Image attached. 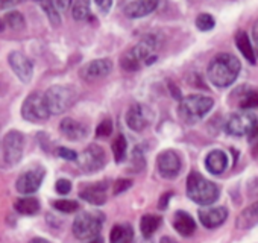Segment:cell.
<instances>
[{"label":"cell","mask_w":258,"mask_h":243,"mask_svg":"<svg viewBox=\"0 0 258 243\" xmlns=\"http://www.w3.org/2000/svg\"><path fill=\"white\" fill-rule=\"evenodd\" d=\"M157 49H158V38L155 35L145 37L139 44L129 49L120 59L121 69L126 72H137L143 64L151 66L157 61Z\"/></svg>","instance_id":"6da1fadb"},{"label":"cell","mask_w":258,"mask_h":243,"mask_svg":"<svg viewBox=\"0 0 258 243\" xmlns=\"http://www.w3.org/2000/svg\"><path fill=\"white\" fill-rule=\"evenodd\" d=\"M208 79L219 88L229 87L240 73V61L231 53H219L208 66Z\"/></svg>","instance_id":"7a4b0ae2"},{"label":"cell","mask_w":258,"mask_h":243,"mask_svg":"<svg viewBox=\"0 0 258 243\" xmlns=\"http://www.w3.org/2000/svg\"><path fill=\"white\" fill-rule=\"evenodd\" d=\"M187 195L199 205H211L219 199V187L204 178L198 172H191L187 178Z\"/></svg>","instance_id":"3957f363"},{"label":"cell","mask_w":258,"mask_h":243,"mask_svg":"<svg viewBox=\"0 0 258 243\" xmlns=\"http://www.w3.org/2000/svg\"><path fill=\"white\" fill-rule=\"evenodd\" d=\"M44 100L49 112L58 115L73 106V103L76 102V91L67 85H52L44 93Z\"/></svg>","instance_id":"277c9868"},{"label":"cell","mask_w":258,"mask_h":243,"mask_svg":"<svg viewBox=\"0 0 258 243\" xmlns=\"http://www.w3.org/2000/svg\"><path fill=\"white\" fill-rule=\"evenodd\" d=\"M213 105H214V100L211 97H207L202 94H190L181 99L179 112L185 122L195 124V122H199L202 117L207 115V112L213 108Z\"/></svg>","instance_id":"5b68a950"},{"label":"cell","mask_w":258,"mask_h":243,"mask_svg":"<svg viewBox=\"0 0 258 243\" xmlns=\"http://www.w3.org/2000/svg\"><path fill=\"white\" fill-rule=\"evenodd\" d=\"M73 234L79 240H87V238H94L99 235L102 229V219L96 213H81L76 216L73 222Z\"/></svg>","instance_id":"8992f818"},{"label":"cell","mask_w":258,"mask_h":243,"mask_svg":"<svg viewBox=\"0 0 258 243\" xmlns=\"http://www.w3.org/2000/svg\"><path fill=\"white\" fill-rule=\"evenodd\" d=\"M50 115L49 108L44 100V94L41 93H31L22 105V117L31 124H38V122L47 120Z\"/></svg>","instance_id":"52a82bcc"},{"label":"cell","mask_w":258,"mask_h":243,"mask_svg":"<svg viewBox=\"0 0 258 243\" xmlns=\"http://www.w3.org/2000/svg\"><path fill=\"white\" fill-rule=\"evenodd\" d=\"M256 117L253 112H249V111H241V112H235L232 114L226 125H225V131L229 134V136H234V137H241V136H246V134H250L255 127H256Z\"/></svg>","instance_id":"ba28073f"},{"label":"cell","mask_w":258,"mask_h":243,"mask_svg":"<svg viewBox=\"0 0 258 243\" xmlns=\"http://www.w3.org/2000/svg\"><path fill=\"white\" fill-rule=\"evenodd\" d=\"M4 161L8 166H16L20 163L25 152V136L20 131H10L4 137Z\"/></svg>","instance_id":"9c48e42d"},{"label":"cell","mask_w":258,"mask_h":243,"mask_svg":"<svg viewBox=\"0 0 258 243\" xmlns=\"http://www.w3.org/2000/svg\"><path fill=\"white\" fill-rule=\"evenodd\" d=\"M78 163L79 167L85 172V173H93L100 170L105 163H106V155L105 151L97 146V145H90L81 155H78Z\"/></svg>","instance_id":"30bf717a"},{"label":"cell","mask_w":258,"mask_h":243,"mask_svg":"<svg viewBox=\"0 0 258 243\" xmlns=\"http://www.w3.org/2000/svg\"><path fill=\"white\" fill-rule=\"evenodd\" d=\"M44 179V169L43 167H34L26 172H23L16 183V189L22 195H32L35 193Z\"/></svg>","instance_id":"8fae6325"},{"label":"cell","mask_w":258,"mask_h":243,"mask_svg":"<svg viewBox=\"0 0 258 243\" xmlns=\"http://www.w3.org/2000/svg\"><path fill=\"white\" fill-rule=\"evenodd\" d=\"M181 166L182 164H181L179 155L172 149L161 152L157 158V169H158L160 175L166 179L176 178L181 172Z\"/></svg>","instance_id":"7c38bea8"},{"label":"cell","mask_w":258,"mask_h":243,"mask_svg":"<svg viewBox=\"0 0 258 243\" xmlns=\"http://www.w3.org/2000/svg\"><path fill=\"white\" fill-rule=\"evenodd\" d=\"M8 63L10 67L13 69V72L16 73V76L22 81V82H29L32 79L34 75V64L32 61L22 52L14 50L8 55Z\"/></svg>","instance_id":"4fadbf2b"},{"label":"cell","mask_w":258,"mask_h":243,"mask_svg":"<svg viewBox=\"0 0 258 243\" xmlns=\"http://www.w3.org/2000/svg\"><path fill=\"white\" fill-rule=\"evenodd\" d=\"M149 122H151V112L142 103L133 105L126 112V125L129 127V130H133L136 133H142L143 130H146Z\"/></svg>","instance_id":"5bb4252c"},{"label":"cell","mask_w":258,"mask_h":243,"mask_svg":"<svg viewBox=\"0 0 258 243\" xmlns=\"http://www.w3.org/2000/svg\"><path fill=\"white\" fill-rule=\"evenodd\" d=\"M158 5L160 0H133L123 8V13L129 19H142L152 14Z\"/></svg>","instance_id":"9a60e30c"},{"label":"cell","mask_w":258,"mask_h":243,"mask_svg":"<svg viewBox=\"0 0 258 243\" xmlns=\"http://www.w3.org/2000/svg\"><path fill=\"white\" fill-rule=\"evenodd\" d=\"M228 217V210L225 207H210L199 210V220L205 228H217L220 226Z\"/></svg>","instance_id":"2e32d148"},{"label":"cell","mask_w":258,"mask_h":243,"mask_svg":"<svg viewBox=\"0 0 258 243\" xmlns=\"http://www.w3.org/2000/svg\"><path fill=\"white\" fill-rule=\"evenodd\" d=\"M59 131L66 139H69L72 142H78V140H82L84 137H87L88 128L84 124H81V122L75 120V118L66 117V118L61 120Z\"/></svg>","instance_id":"e0dca14e"},{"label":"cell","mask_w":258,"mask_h":243,"mask_svg":"<svg viewBox=\"0 0 258 243\" xmlns=\"http://www.w3.org/2000/svg\"><path fill=\"white\" fill-rule=\"evenodd\" d=\"M112 70V61L108 58H100V59H94L91 63H88L84 70H82V76L85 79H100L105 78L111 73Z\"/></svg>","instance_id":"ac0fdd59"},{"label":"cell","mask_w":258,"mask_h":243,"mask_svg":"<svg viewBox=\"0 0 258 243\" xmlns=\"http://www.w3.org/2000/svg\"><path fill=\"white\" fill-rule=\"evenodd\" d=\"M106 187L105 183L87 186L81 190L79 196L91 205H103L106 202Z\"/></svg>","instance_id":"d6986e66"},{"label":"cell","mask_w":258,"mask_h":243,"mask_svg":"<svg viewBox=\"0 0 258 243\" xmlns=\"http://www.w3.org/2000/svg\"><path fill=\"white\" fill-rule=\"evenodd\" d=\"M205 167L213 175H220L228 167V157L223 151H211L205 158Z\"/></svg>","instance_id":"ffe728a7"},{"label":"cell","mask_w":258,"mask_h":243,"mask_svg":"<svg viewBox=\"0 0 258 243\" xmlns=\"http://www.w3.org/2000/svg\"><path fill=\"white\" fill-rule=\"evenodd\" d=\"M173 228L184 237H190L196 231L195 219L185 211H176L173 217Z\"/></svg>","instance_id":"44dd1931"},{"label":"cell","mask_w":258,"mask_h":243,"mask_svg":"<svg viewBox=\"0 0 258 243\" xmlns=\"http://www.w3.org/2000/svg\"><path fill=\"white\" fill-rule=\"evenodd\" d=\"M255 225H258V202L244 208L235 220V226L238 229H249Z\"/></svg>","instance_id":"7402d4cb"},{"label":"cell","mask_w":258,"mask_h":243,"mask_svg":"<svg viewBox=\"0 0 258 243\" xmlns=\"http://www.w3.org/2000/svg\"><path fill=\"white\" fill-rule=\"evenodd\" d=\"M235 46H237V49L241 52V55L250 64H255V52H253L252 44H250V40H249V37H247V34L244 31H240L235 35Z\"/></svg>","instance_id":"603a6c76"},{"label":"cell","mask_w":258,"mask_h":243,"mask_svg":"<svg viewBox=\"0 0 258 243\" xmlns=\"http://www.w3.org/2000/svg\"><path fill=\"white\" fill-rule=\"evenodd\" d=\"M14 207L20 214H26V216H32V214H37L40 211V202L34 196L20 198L19 201H16Z\"/></svg>","instance_id":"cb8c5ba5"},{"label":"cell","mask_w":258,"mask_h":243,"mask_svg":"<svg viewBox=\"0 0 258 243\" xmlns=\"http://www.w3.org/2000/svg\"><path fill=\"white\" fill-rule=\"evenodd\" d=\"M161 225V217L155 216V214H146L142 217V222H140V231L143 234V237L146 238H151L155 231L160 228Z\"/></svg>","instance_id":"d4e9b609"},{"label":"cell","mask_w":258,"mask_h":243,"mask_svg":"<svg viewBox=\"0 0 258 243\" xmlns=\"http://www.w3.org/2000/svg\"><path fill=\"white\" fill-rule=\"evenodd\" d=\"M35 2L41 7V10L46 13L49 22L53 25V26H59L61 23V16L58 13V10L55 8V4L53 0H35Z\"/></svg>","instance_id":"484cf974"},{"label":"cell","mask_w":258,"mask_h":243,"mask_svg":"<svg viewBox=\"0 0 258 243\" xmlns=\"http://www.w3.org/2000/svg\"><path fill=\"white\" fill-rule=\"evenodd\" d=\"M72 16L78 22L87 20L90 17V0H75Z\"/></svg>","instance_id":"4316f807"},{"label":"cell","mask_w":258,"mask_h":243,"mask_svg":"<svg viewBox=\"0 0 258 243\" xmlns=\"http://www.w3.org/2000/svg\"><path fill=\"white\" fill-rule=\"evenodd\" d=\"M126 149H127V143H126V139L124 136L118 134L114 142H112V155H114V160L115 163H121L126 157Z\"/></svg>","instance_id":"83f0119b"},{"label":"cell","mask_w":258,"mask_h":243,"mask_svg":"<svg viewBox=\"0 0 258 243\" xmlns=\"http://www.w3.org/2000/svg\"><path fill=\"white\" fill-rule=\"evenodd\" d=\"M5 23H7L8 28H11V29H14V31H22V29L25 28V25H26L23 14L19 13V11L8 13V14L5 16Z\"/></svg>","instance_id":"f1b7e54d"},{"label":"cell","mask_w":258,"mask_h":243,"mask_svg":"<svg viewBox=\"0 0 258 243\" xmlns=\"http://www.w3.org/2000/svg\"><path fill=\"white\" fill-rule=\"evenodd\" d=\"M146 166V160H145V154L142 151L140 146L134 148L133 155H131V170L133 172H142Z\"/></svg>","instance_id":"f546056e"},{"label":"cell","mask_w":258,"mask_h":243,"mask_svg":"<svg viewBox=\"0 0 258 243\" xmlns=\"http://www.w3.org/2000/svg\"><path fill=\"white\" fill-rule=\"evenodd\" d=\"M55 210L61 211V213H75L79 210V204L70 199H58L53 202Z\"/></svg>","instance_id":"4dcf8cb0"},{"label":"cell","mask_w":258,"mask_h":243,"mask_svg":"<svg viewBox=\"0 0 258 243\" xmlns=\"http://www.w3.org/2000/svg\"><path fill=\"white\" fill-rule=\"evenodd\" d=\"M216 22L213 19V16L204 13V14H199L198 19H196V28L202 32H207V31H211L214 28Z\"/></svg>","instance_id":"1f68e13d"},{"label":"cell","mask_w":258,"mask_h":243,"mask_svg":"<svg viewBox=\"0 0 258 243\" xmlns=\"http://www.w3.org/2000/svg\"><path fill=\"white\" fill-rule=\"evenodd\" d=\"M240 106L244 109H252V108H258V91L256 90H250L247 91L240 102Z\"/></svg>","instance_id":"d6a6232c"},{"label":"cell","mask_w":258,"mask_h":243,"mask_svg":"<svg viewBox=\"0 0 258 243\" xmlns=\"http://www.w3.org/2000/svg\"><path fill=\"white\" fill-rule=\"evenodd\" d=\"M111 133H112V122H111V118L102 120L100 124H99V127L96 128V136L97 137H109Z\"/></svg>","instance_id":"836d02e7"},{"label":"cell","mask_w":258,"mask_h":243,"mask_svg":"<svg viewBox=\"0 0 258 243\" xmlns=\"http://www.w3.org/2000/svg\"><path fill=\"white\" fill-rule=\"evenodd\" d=\"M133 186V181L131 179H117L112 186V193L117 196V195H121L123 192H126L129 187Z\"/></svg>","instance_id":"e575fe53"},{"label":"cell","mask_w":258,"mask_h":243,"mask_svg":"<svg viewBox=\"0 0 258 243\" xmlns=\"http://www.w3.org/2000/svg\"><path fill=\"white\" fill-rule=\"evenodd\" d=\"M55 190L59 195H69L70 190H72V183L69 179H64V178L62 179H58L56 184H55Z\"/></svg>","instance_id":"d590c367"},{"label":"cell","mask_w":258,"mask_h":243,"mask_svg":"<svg viewBox=\"0 0 258 243\" xmlns=\"http://www.w3.org/2000/svg\"><path fill=\"white\" fill-rule=\"evenodd\" d=\"M56 154H58V157H61L67 161H76V158H78V154L69 148H58Z\"/></svg>","instance_id":"8d00e7d4"},{"label":"cell","mask_w":258,"mask_h":243,"mask_svg":"<svg viewBox=\"0 0 258 243\" xmlns=\"http://www.w3.org/2000/svg\"><path fill=\"white\" fill-rule=\"evenodd\" d=\"M249 143H250V149H252L253 157H258V128L256 127L249 134Z\"/></svg>","instance_id":"74e56055"},{"label":"cell","mask_w":258,"mask_h":243,"mask_svg":"<svg viewBox=\"0 0 258 243\" xmlns=\"http://www.w3.org/2000/svg\"><path fill=\"white\" fill-rule=\"evenodd\" d=\"M118 243H134V232H133V228L129 225L123 226V235H121Z\"/></svg>","instance_id":"f35d334b"},{"label":"cell","mask_w":258,"mask_h":243,"mask_svg":"<svg viewBox=\"0 0 258 243\" xmlns=\"http://www.w3.org/2000/svg\"><path fill=\"white\" fill-rule=\"evenodd\" d=\"M123 235V226L120 225H115L112 229H111V235H109V243H118L120 238Z\"/></svg>","instance_id":"ab89813d"},{"label":"cell","mask_w":258,"mask_h":243,"mask_svg":"<svg viewBox=\"0 0 258 243\" xmlns=\"http://www.w3.org/2000/svg\"><path fill=\"white\" fill-rule=\"evenodd\" d=\"M94 4L102 14H108V11L112 7V0H94Z\"/></svg>","instance_id":"60d3db41"},{"label":"cell","mask_w":258,"mask_h":243,"mask_svg":"<svg viewBox=\"0 0 258 243\" xmlns=\"http://www.w3.org/2000/svg\"><path fill=\"white\" fill-rule=\"evenodd\" d=\"M53 4H55V8L58 10V13H66L70 7H72V4H73V0H53Z\"/></svg>","instance_id":"b9f144b4"},{"label":"cell","mask_w":258,"mask_h":243,"mask_svg":"<svg viewBox=\"0 0 258 243\" xmlns=\"http://www.w3.org/2000/svg\"><path fill=\"white\" fill-rule=\"evenodd\" d=\"M173 196V193L172 192H167V193H164L161 198H160V202H158V208H161V210H166L167 208V205H169V201H170V198Z\"/></svg>","instance_id":"7bdbcfd3"},{"label":"cell","mask_w":258,"mask_h":243,"mask_svg":"<svg viewBox=\"0 0 258 243\" xmlns=\"http://www.w3.org/2000/svg\"><path fill=\"white\" fill-rule=\"evenodd\" d=\"M23 0H0V7L4 10H10V8H14L17 5H20Z\"/></svg>","instance_id":"ee69618b"},{"label":"cell","mask_w":258,"mask_h":243,"mask_svg":"<svg viewBox=\"0 0 258 243\" xmlns=\"http://www.w3.org/2000/svg\"><path fill=\"white\" fill-rule=\"evenodd\" d=\"M249 195L252 198H258V178H255L249 183Z\"/></svg>","instance_id":"f6af8a7d"},{"label":"cell","mask_w":258,"mask_h":243,"mask_svg":"<svg viewBox=\"0 0 258 243\" xmlns=\"http://www.w3.org/2000/svg\"><path fill=\"white\" fill-rule=\"evenodd\" d=\"M252 40H253V43L258 46V20L253 23V26H252Z\"/></svg>","instance_id":"bcb514c9"},{"label":"cell","mask_w":258,"mask_h":243,"mask_svg":"<svg viewBox=\"0 0 258 243\" xmlns=\"http://www.w3.org/2000/svg\"><path fill=\"white\" fill-rule=\"evenodd\" d=\"M29 243H50V241H47V240L43 238V237H35V238H32Z\"/></svg>","instance_id":"7dc6e473"},{"label":"cell","mask_w":258,"mask_h":243,"mask_svg":"<svg viewBox=\"0 0 258 243\" xmlns=\"http://www.w3.org/2000/svg\"><path fill=\"white\" fill-rule=\"evenodd\" d=\"M160 243H178L176 240H173L172 237H161V240H160Z\"/></svg>","instance_id":"c3c4849f"},{"label":"cell","mask_w":258,"mask_h":243,"mask_svg":"<svg viewBox=\"0 0 258 243\" xmlns=\"http://www.w3.org/2000/svg\"><path fill=\"white\" fill-rule=\"evenodd\" d=\"M90 243H103V240H102L100 237H94Z\"/></svg>","instance_id":"681fc988"},{"label":"cell","mask_w":258,"mask_h":243,"mask_svg":"<svg viewBox=\"0 0 258 243\" xmlns=\"http://www.w3.org/2000/svg\"><path fill=\"white\" fill-rule=\"evenodd\" d=\"M137 243H152V241H151V238H146V237H143V238H142V240H139Z\"/></svg>","instance_id":"f907efd6"},{"label":"cell","mask_w":258,"mask_h":243,"mask_svg":"<svg viewBox=\"0 0 258 243\" xmlns=\"http://www.w3.org/2000/svg\"><path fill=\"white\" fill-rule=\"evenodd\" d=\"M4 29H5V23H4L2 20H0V32H2Z\"/></svg>","instance_id":"816d5d0a"}]
</instances>
